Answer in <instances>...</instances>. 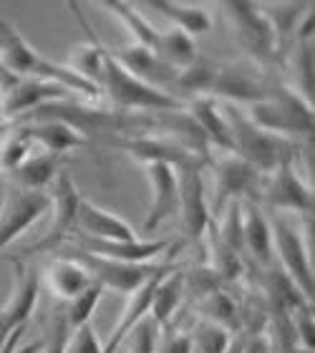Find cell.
I'll list each match as a JSON object with an SVG mask.
<instances>
[{
	"instance_id": "obj_1",
	"label": "cell",
	"mask_w": 315,
	"mask_h": 353,
	"mask_svg": "<svg viewBox=\"0 0 315 353\" xmlns=\"http://www.w3.org/2000/svg\"><path fill=\"white\" fill-rule=\"evenodd\" d=\"M0 66L10 74L21 76V79H33V81L61 86L63 91L76 94L83 101H101L99 88L83 81L66 63L45 59L36 48H30L28 41L3 18H0Z\"/></svg>"
},
{
	"instance_id": "obj_2",
	"label": "cell",
	"mask_w": 315,
	"mask_h": 353,
	"mask_svg": "<svg viewBox=\"0 0 315 353\" xmlns=\"http://www.w3.org/2000/svg\"><path fill=\"white\" fill-rule=\"evenodd\" d=\"M245 117L265 132L283 137V139H301L313 134V103L303 99L295 88L287 86L283 79L272 83L270 91L255 103L240 106Z\"/></svg>"
},
{
	"instance_id": "obj_3",
	"label": "cell",
	"mask_w": 315,
	"mask_h": 353,
	"mask_svg": "<svg viewBox=\"0 0 315 353\" xmlns=\"http://www.w3.org/2000/svg\"><path fill=\"white\" fill-rule=\"evenodd\" d=\"M225 119L230 126V139H232V154L250 164L260 176L270 174L275 167H280L287 159L298 157V149L290 139L275 137V134L265 132L255 126L245 117V111L232 103H222Z\"/></svg>"
},
{
	"instance_id": "obj_4",
	"label": "cell",
	"mask_w": 315,
	"mask_h": 353,
	"mask_svg": "<svg viewBox=\"0 0 315 353\" xmlns=\"http://www.w3.org/2000/svg\"><path fill=\"white\" fill-rule=\"evenodd\" d=\"M220 10L227 18L230 28L235 33V41L240 46V51L245 53L247 63L275 74V66H280V46L263 6H255V3H222Z\"/></svg>"
},
{
	"instance_id": "obj_5",
	"label": "cell",
	"mask_w": 315,
	"mask_h": 353,
	"mask_svg": "<svg viewBox=\"0 0 315 353\" xmlns=\"http://www.w3.org/2000/svg\"><path fill=\"white\" fill-rule=\"evenodd\" d=\"M99 91L103 101H109L114 111H121V114H159V111L182 109V101H176L174 96L161 94L139 79H134L126 68H121L111 59L109 51L99 76Z\"/></svg>"
},
{
	"instance_id": "obj_6",
	"label": "cell",
	"mask_w": 315,
	"mask_h": 353,
	"mask_svg": "<svg viewBox=\"0 0 315 353\" xmlns=\"http://www.w3.org/2000/svg\"><path fill=\"white\" fill-rule=\"evenodd\" d=\"M53 255L79 263L81 268H86V272L94 278V283L101 290H114V293H121V295H132L136 288H141L149 278H154L156 272L164 268L159 263H147V265L114 263V260H103V258H96V255H88L83 250H76L71 245L59 248Z\"/></svg>"
},
{
	"instance_id": "obj_7",
	"label": "cell",
	"mask_w": 315,
	"mask_h": 353,
	"mask_svg": "<svg viewBox=\"0 0 315 353\" xmlns=\"http://www.w3.org/2000/svg\"><path fill=\"white\" fill-rule=\"evenodd\" d=\"M68 91L61 86L45 81H33V79H21L0 66V119L6 124L26 121L30 114L43 109L48 103H56L59 99L66 101Z\"/></svg>"
},
{
	"instance_id": "obj_8",
	"label": "cell",
	"mask_w": 315,
	"mask_h": 353,
	"mask_svg": "<svg viewBox=\"0 0 315 353\" xmlns=\"http://www.w3.org/2000/svg\"><path fill=\"white\" fill-rule=\"evenodd\" d=\"M270 235H272V255H278L280 265H283V275L295 285V290L313 303V260H310V250L305 245L301 230H295L293 225H287L283 220L270 222Z\"/></svg>"
},
{
	"instance_id": "obj_9",
	"label": "cell",
	"mask_w": 315,
	"mask_h": 353,
	"mask_svg": "<svg viewBox=\"0 0 315 353\" xmlns=\"http://www.w3.org/2000/svg\"><path fill=\"white\" fill-rule=\"evenodd\" d=\"M260 202H265L272 210L280 212H295V214H310L313 212V187H310L303 174L295 167V159H287L280 167L265 174L260 179Z\"/></svg>"
},
{
	"instance_id": "obj_10",
	"label": "cell",
	"mask_w": 315,
	"mask_h": 353,
	"mask_svg": "<svg viewBox=\"0 0 315 353\" xmlns=\"http://www.w3.org/2000/svg\"><path fill=\"white\" fill-rule=\"evenodd\" d=\"M51 187L53 192L48 194V202H51L48 210H53L51 225L45 230V235L28 250L30 255L33 252H56L76 232V212H79L81 194L76 190L74 179H71L68 172H59V176L53 179Z\"/></svg>"
},
{
	"instance_id": "obj_11",
	"label": "cell",
	"mask_w": 315,
	"mask_h": 353,
	"mask_svg": "<svg viewBox=\"0 0 315 353\" xmlns=\"http://www.w3.org/2000/svg\"><path fill=\"white\" fill-rule=\"evenodd\" d=\"M214 174V205L220 207V214L225 205H240V202H257L260 194V179L250 164L237 159L235 154H222L220 159L210 162Z\"/></svg>"
},
{
	"instance_id": "obj_12",
	"label": "cell",
	"mask_w": 315,
	"mask_h": 353,
	"mask_svg": "<svg viewBox=\"0 0 315 353\" xmlns=\"http://www.w3.org/2000/svg\"><path fill=\"white\" fill-rule=\"evenodd\" d=\"M48 192H23L8 187L6 199L0 205V255L33 222H38V217L48 212Z\"/></svg>"
},
{
	"instance_id": "obj_13",
	"label": "cell",
	"mask_w": 315,
	"mask_h": 353,
	"mask_svg": "<svg viewBox=\"0 0 315 353\" xmlns=\"http://www.w3.org/2000/svg\"><path fill=\"white\" fill-rule=\"evenodd\" d=\"M176 187H179V205L176 214L182 222V232L187 240H202L212 222V210L207 202L202 170H176Z\"/></svg>"
},
{
	"instance_id": "obj_14",
	"label": "cell",
	"mask_w": 315,
	"mask_h": 353,
	"mask_svg": "<svg viewBox=\"0 0 315 353\" xmlns=\"http://www.w3.org/2000/svg\"><path fill=\"white\" fill-rule=\"evenodd\" d=\"M66 245L83 250L88 255L103 260H114V263H132V265H147L154 258L164 255L172 248L169 240H129V243H119V240H94V237L79 235L74 232Z\"/></svg>"
},
{
	"instance_id": "obj_15",
	"label": "cell",
	"mask_w": 315,
	"mask_h": 353,
	"mask_svg": "<svg viewBox=\"0 0 315 353\" xmlns=\"http://www.w3.org/2000/svg\"><path fill=\"white\" fill-rule=\"evenodd\" d=\"M111 59L116 61L119 66L126 68L134 79L144 81L147 86L156 88L161 94L174 96V83H176V68L169 66L167 61H161L154 51H149L144 46L136 43H124L111 51Z\"/></svg>"
},
{
	"instance_id": "obj_16",
	"label": "cell",
	"mask_w": 315,
	"mask_h": 353,
	"mask_svg": "<svg viewBox=\"0 0 315 353\" xmlns=\"http://www.w3.org/2000/svg\"><path fill=\"white\" fill-rule=\"evenodd\" d=\"M144 174L149 179V190H152V202H149V212L144 220V232H154L161 222L176 214L179 205V187H176V170L161 162H147L141 164Z\"/></svg>"
},
{
	"instance_id": "obj_17",
	"label": "cell",
	"mask_w": 315,
	"mask_h": 353,
	"mask_svg": "<svg viewBox=\"0 0 315 353\" xmlns=\"http://www.w3.org/2000/svg\"><path fill=\"white\" fill-rule=\"evenodd\" d=\"M18 124L23 126V132L28 134L36 152L51 154L56 159L66 152H74V149L88 144V139L76 126L66 124L61 119H28V121H18Z\"/></svg>"
},
{
	"instance_id": "obj_18",
	"label": "cell",
	"mask_w": 315,
	"mask_h": 353,
	"mask_svg": "<svg viewBox=\"0 0 315 353\" xmlns=\"http://www.w3.org/2000/svg\"><path fill=\"white\" fill-rule=\"evenodd\" d=\"M184 114L194 121L199 134L205 137L207 147L220 149V154H232V139H230V126L222 111V103L210 99V96H199L182 103Z\"/></svg>"
},
{
	"instance_id": "obj_19",
	"label": "cell",
	"mask_w": 315,
	"mask_h": 353,
	"mask_svg": "<svg viewBox=\"0 0 315 353\" xmlns=\"http://www.w3.org/2000/svg\"><path fill=\"white\" fill-rule=\"evenodd\" d=\"M76 232L94 237V240H119V243H129V240L139 237L124 217H119L83 197H81L79 212H76Z\"/></svg>"
},
{
	"instance_id": "obj_20",
	"label": "cell",
	"mask_w": 315,
	"mask_h": 353,
	"mask_svg": "<svg viewBox=\"0 0 315 353\" xmlns=\"http://www.w3.org/2000/svg\"><path fill=\"white\" fill-rule=\"evenodd\" d=\"M43 283H45V288H48V293L53 295V301L68 303L94 285V278H91L86 272V268H81L79 263L56 255V258L51 260V265L43 270Z\"/></svg>"
},
{
	"instance_id": "obj_21",
	"label": "cell",
	"mask_w": 315,
	"mask_h": 353,
	"mask_svg": "<svg viewBox=\"0 0 315 353\" xmlns=\"http://www.w3.org/2000/svg\"><path fill=\"white\" fill-rule=\"evenodd\" d=\"M240 235L242 248L260 265L272 263V235L270 220L265 217L257 202H240Z\"/></svg>"
},
{
	"instance_id": "obj_22",
	"label": "cell",
	"mask_w": 315,
	"mask_h": 353,
	"mask_svg": "<svg viewBox=\"0 0 315 353\" xmlns=\"http://www.w3.org/2000/svg\"><path fill=\"white\" fill-rule=\"evenodd\" d=\"M169 268H172V265H164L154 278H149L147 283H144L141 288H136L132 295H126V298H129V301H126V308H124V313L119 316V321H116V325H114V331H111L109 341L103 343V353H116L119 346H121L124 339L129 336V331H132L139 321H144V318L149 316V305H152V293H154L156 280H159Z\"/></svg>"
},
{
	"instance_id": "obj_23",
	"label": "cell",
	"mask_w": 315,
	"mask_h": 353,
	"mask_svg": "<svg viewBox=\"0 0 315 353\" xmlns=\"http://www.w3.org/2000/svg\"><path fill=\"white\" fill-rule=\"evenodd\" d=\"M103 10L111 13L116 18L126 30H129V36H132V43L136 46H144L149 51H154L159 56L161 51V41H164V30H159L152 21L144 18L136 6H129V3H103Z\"/></svg>"
},
{
	"instance_id": "obj_24",
	"label": "cell",
	"mask_w": 315,
	"mask_h": 353,
	"mask_svg": "<svg viewBox=\"0 0 315 353\" xmlns=\"http://www.w3.org/2000/svg\"><path fill=\"white\" fill-rule=\"evenodd\" d=\"M182 293H184V275L172 265L156 280L154 293H152V305H149V318L159 328L172 325V318H174V313L179 310V303H182Z\"/></svg>"
},
{
	"instance_id": "obj_25",
	"label": "cell",
	"mask_w": 315,
	"mask_h": 353,
	"mask_svg": "<svg viewBox=\"0 0 315 353\" xmlns=\"http://www.w3.org/2000/svg\"><path fill=\"white\" fill-rule=\"evenodd\" d=\"M59 159L43 152H36L33 157H28L26 162L8 174L10 187L23 192H45L53 184V179L59 176Z\"/></svg>"
},
{
	"instance_id": "obj_26",
	"label": "cell",
	"mask_w": 315,
	"mask_h": 353,
	"mask_svg": "<svg viewBox=\"0 0 315 353\" xmlns=\"http://www.w3.org/2000/svg\"><path fill=\"white\" fill-rule=\"evenodd\" d=\"M152 10L167 18L172 23V28L182 30L184 36H202L212 28V15L207 13L205 8L199 6H179V3H149Z\"/></svg>"
},
{
	"instance_id": "obj_27",
	"label": "cell",
	"mask_w": 315,
	"mask_h": 353,
	"mask_svg": "<svg viewBox=\"0 0 315 353\" xmlns=\"http://www.w3.org/2000/svg\"><path fill=\"white\" fill-rule=\"evenodd\" d=\"M33 154H36V147L28 139V134L23 132V126L18 121L10 124L6 134L0 137V174L8 176Z\"/></svg>"
},
{
	"instance_id": "obj_28",
	"label": "cell",
	"mask_w": 315,
	"mask_h": 353,
	"mask_svg": "<svg viewBox=\"0 0 315 353\" xmlns=\"http://www.w3.org/2000/svg\"><path fill=\"white\" fill-rule=\"evenodd\" d=\"M71 325H68L66 310H63V303L53 301L48 316H45L43 325V341L38 343V353H63L66 351V341L71 336Z\"/></svg>"
},
{
	"instance_id": "obj_29",
	"label": "cell",
	"mask_w": 315,
	"mask_h": 353,
	"mask_svg": "<svg viewBox=\"0 0 315 353\" xmlns=\"http://www.w3.org/2000/svg\"><path fill=\"white\" fill-rule=\"evenodd\" d=\"M101 293L103 290L94 283V285L88 288V290H83L79 298L63 303V310H66V318H68V325H71V328H79V325H83V323H91V316H94L96 303H99Z\"/></svg>"
},
{
	"instance_id": "obj_30",
	"label": "cell",
	"mask_w": 315,
	"mask_h": 353,
	"mask_svg": "<svg viewBox=\"0 0 315 353\" xmlns=\"http://www.w3.org/2000/svg\"><path fill=\"white\" fill-rule=\"evenodd\" d=\"M227 343H230L227 331L220 328V325L210 323V321H205V323L199 325L194 339H190L192 353H225Z\"/></svg>"
},
{
	"instance_id": "obj_31",
	"label": "cell",
	"mask_w": 315,
	"mask_h": 353,
	"mask_svg": "<svg viewBox=\"0 0 315 353\" xmlns=\"http://www.w3.org/2000/svg\"><path fill=\"white\" fill-rule=\"evenodd\" d=\"M156 339H159V325L147 316L144 321H139V323L129 331L124 343H126V348H129V353H154ZM124 343H121V346H124Z\"/></svg>"
},
{
	"instance_id": "obj_32",
	"label": "cell",
	"mask_w": 315,
	"mask_h": 353,
	"mask_svg": "<svg viewBox=\"0 0 315 353\" xmlns=\"http://www.w3.org/2000/svg\"><path fill=\"white\" fill-rule=\"evenodd\" d=\"M199 303H202V316H205L210 323L220 325V323H232V321H235V303L230 301L225 293H220V290L207 293Z\"/></svg>"
},
{
	"instance_id": "obj_33",
	"label": "cell",
	"mask_w": 315,
	"mask_h": 353,
	"mask_svg": "<svg viewBox=\"0 0 315 353\" xmlns=\"http://www.w3.org/2000/svg\"><path fill=\"white\" fill-rule=\"evenodd\" d=\"M63 353H103V343L99 341V336H96L94 325L83 323L71 331V336H68V341H66V351Z\"/></svg>"
},
{
	"instance_id": "obj_34",
	"label": "cell",
	"mask_w": 315,
	"mask_h": 353,
	"mask_svg": "<svg viewBox=\"0 0 315 353\" xmlns=\"http://www.w3.org/2000/svg\"><path fill=\"white\" fill-rule=\"evenodd\" d=\"M23 331H26V325H18L15 331H10L3 339V343H0V353H38V343H30V346H18V341H21Z\"/></svg>"
},
{
	"instance_id": "obj_35",
	"label": "cell",
	"mask_w": 315,
	"mask_h": 353,
	"mask_svg": "<svg viewBox=\"0 0 315 353\" xmlns=\"http://www.w3.org/2000/svg\"><path fill=\"white\" fill-rule=\"evenodd\" d=\"M225 353H247V348H245V343H242L240 339H235V341H230V343H227Z\"/></svg>"
},
{
	"instance_id": "obj_36",
	"label": "cell",
	"mask_w": 315,
	"mask_h": 353,
	"mask_svg": "<svg viewBox=\"0 0 315 353\" xmlns=\"http://www.w3.org/2000/svg\"><path fill=\"white\" fill-rule=\"evenodd\" d=\"M8 126H10V124H3V126H0V137H3V134H6V129H8Z\"/></svg>"
},
{
	"instance_id": "obj_37",
	"label": "cell",
	"mask_w": 315,
	"mask_h": 353,
	"mask_svg": "<svg viewBox=\"0 0 315 353\" xmlns=\"http://www.w3.org/2000/svg\"><path fill=\"white\" fill-rule=\"evenodd\" d=\"M3 124H6V121H3V119H0V126H3Z\"/></svg>"
}]
</instances>
